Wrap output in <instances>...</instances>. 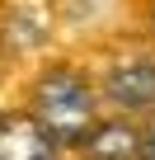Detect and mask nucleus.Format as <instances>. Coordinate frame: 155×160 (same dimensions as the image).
<instances>
[{"instance_id":"obj_7","label":"nucleus","mask_w":155,"mask_h":160,"mask_svg":"<svg viewBox=\"0 0 155 160\" xmlns=\"http://www.w3.org/2000/svg\"><path fill=\"white\" fill-rule=\"evenodd\" d=\"M5 52H10V47H5V38H0V61H5Z\"/></svg>"},{"instance_id":"obj_4","label":"nucleus","mask_w":155,"mask_h":160,"mask_svg":"<svg viewBox=\"0 0 155 160\" xmlns=\"http://www.w3.org/2000/svg\"><path fill=\"white\" fill-rule=\"evenodd\" d=\"M66 151L33 122L28 108L0 113V160H61Z\"/></svg>"},{"instance_id":"obj_3","label":"nucleus","mask_w":155,"mask_h":160,"mask_svg":"<svg viewBox=\"0 0 155 160\" xmlns=\"http://www.w3.org/2000/svg\"><path fill=\"white\" fill-rule=\"evenodd\" d=\"M52 0H0V38L10 52H38L52 38Z\"/></svg>"},{"instance_id":"obj_1","label":"nucleus","mask_w":155,"mask_h":160,"mask_svg":"<svg viewBox=\"0 0 155 160\" xmlns=\"http://www.w3.org/2000/svg\"><path fill=\"white\" fill-rule=\"evenodd\" d=\"M99 104H104V94H99V80L90 71H80L75 61H52L33 75L24 108L61 151H80L90 141V132L104 122Z\"/></svg>"},{"instance_id":"obj_2","label":"nucleus","mask_w":155,"mask_h":160,"mask_svg":"<svg viewBox=\"0 0 155 160\" xmlns=\"http://www.w3.org/2000/svg\"><path fill=\"white\" fill-rule=\"evenodd\" d=\"M99 94L113 113L122 118H155V57L150 52H122L104 66L99 75Z\"/></svg>"},{"instance_id":"obj_6","label":"nucleus","mask_w":155,"mask_h":160,"mask_svg":"<svg viewBox=\"0 0 155 160\" xmlns=\"http://www.w3.org/2000/svg\"><path fill=\"white\" fill-rule=\"evenodd\" d=\"M141 160H155V118L141 122Z\"/></svg>"},{"instance_id":"obj_8","label":"nucleus","mask_w":155,"mask_h":160,"mask_svg":"<svg viewBox=\"0 0 155 160\" xmlns=\"http://www.w3.org/2000/svg\"><path fill=\"white\" fill-rule=\"evenodd\" d=\"M150 28H155V0H150Z\"/></svg>"},{"instance_id":"obj_5","label":"nucleus","mask_w":155,"mask_h":160,"mask_svg":"<svg viewBox=\"0 0 155 160\" xmlns=\"http://www.w3.org/2000/svg\"><path fill=\"white\" fill-rule=\"evenodd\" d=\"M75 155L80 160H141V122L122 118V113H108Z\"/></svg>"}]
</instances>
